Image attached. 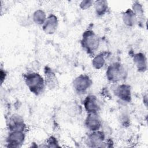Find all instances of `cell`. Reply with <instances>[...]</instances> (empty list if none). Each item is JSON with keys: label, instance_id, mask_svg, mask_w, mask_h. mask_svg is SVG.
Instances as JSON below:
<instances>
[{"label": "cell", "instance_id": "7a4b0ae2", "mask_svg": "<svg viewBox=\"0 0 148 148\" xmlns=\"http://www.w3.org/2000/svg\"><path fill=\"white\" fill-rule=\"evenodd\" d=\"M80 44L87 54L93 56L99 47L100 38L92 29H87L82 34Z\"/></svg>", "mask_w": 148, "mask_h": 148}, {"label": "cell", "instance_id": "ac0fdd59", "mask_svg": "<svg viewBox=\"0 0 148 148\" xmlns=\"http://www.w3.org/2000/svg\"><path fill=\"white\" fill-rule=\"evenodd\" d=\"M47 17L46 13L43 10L37 9L33 13L32 18L34 23L42 26L45 23Z\"/></svg>", "mask_w": 148, "mask_h": 148}, {"label": "cell", "instance_id": "3957f363", "mask_svg": "<svg viewBox=\"0 0 148 148\" xmlns=\"http://www.w3.org/2000/svg\"><path fill=\"white\" fill-rule=\"evenodd\" d=\"M127 72L124 66L120 62H114L110 64L106 71L107 80L112 83H117L126 79Z\"/></svg>", "mask_w": 148, "mask_h": 148}, {"label": "cell", "instance_id": "ffe728a7", "mask_svg": "<svg viewBox=\"0 0 148 148\" xmlns=\"http://www.w3.org/2000/svg\"><path fill=\"white\" fill-rule=\"evenodd\" d=\"M94 1L91 0H84L80 2L79 4L80 8L83 10H86L90 9L93 5Z\"/></svg>", "mask_w": 148, "mask_h": 148}, {"label": "cell", "instance_id": "7c38bea8", "mask_svg": "<svg viewBox=\"0 0 148 148\" xmlns=\"http://www.w3.org/2000/svg\"><path fill=\"white\" fill-rule=\"evenodd\" d=\"M58 26V20L54 14H50L46 18L45 23L43 24L42 29L43 32L48 35L53 34L56 32Z\"/></svg>", "mask_w": 148, "mask_h": 148}, {"label": "cell", "instance_id": "52a82bcc", "mask_svg": "<svg viewBox=\"0 0 148 148\" xmlns=\"http://www.w3.org/2000/svg\"><path fill=\"white\" fill-rule=\"evenodd\" d=\"M113 93L120 100L125 103H130L132 100L131 87L128 84H119L114 88Z\"/></svg>", "mask_w": 148, "mask_h": 148}, {"label": "cell", "instance_id": "ba28073f", "mask_svg": "<svg viewBox=\"0 0 148 148\" xmlns=\"http://www.w3.org/2000/svg\"><path fill=\"white\" fill-rule=\"evenodd\" d=\"M84 126L90 132L100 130L102 127V120L98 113H87L84 120Z\"/></svg>", "mask_w": 148, "mask_h": 148}, {"label": "cell", "instance_id": "277c9868", "mask_svg": "<svg viewBox=\"0 0 148 148\" xmlns=\"http://www.w3.org/2000/svg\"><path fill=\"white\" fill-rule=\"evenodd\" d=\"M92 84L91 79L86 74H81L75 78L72 82L73 88L79 94L86 93Z\"/></svg>", "mask_w": 148, "mask_h": 148}, {"label": "cell", "instance_id": "5b68a950", "mask_svg": "<svg viewBox=\"0 0 148 148\" xmlns=\"http://www.w3.org/2000/svg\"><path fill=\"white\" fill-rule=\"evenodd\" d=\"M25 139L24 131H9L6 138V143L8 147L18 148L22 146Z\"/></svg>", "mask_w": 148, "mask_h": 148}, {"label": "cell", "instance_id": "2e32d148", "mask_svg": "<svg viewBox=\"0 0 148 148\" xmlns=\"http://www.w3.org/2000/svg\"><path fill=\"white\" fill-rule=\"evenodd\" d=\"M108 52L103 51L93 57L92 60V65L95 69H100L103 67L106 64V58Z\"/></svg>", "mask_w": 148, "mask_h": 148}, {"label": "cell", "instance_id": "4fadbf2b", "mask_svg": "<svg viewBox=\"0 0 148 148\" xmlns=\"http://www.w3.org/2000/svg\"><path fill=\"white\" fill-rule=\"evenodd\" d=\"M133 62L137 71L140 73H144L147 69V60L146 55L142 52L135 53L132 57Z\"/></svg>", "mask_w": 148, "mask_h": 148}, {"label": "cell", "instance_id": "9a60e30c", "mask_svg": "<svg viewBox=\"0 0 148 148\" xmlns=\"http://www.w3.org/2000/svg\"><path fill=\"white\" fill-rule=\"evenodd\" d=\"M94 8L96 15L98 17L103 16L109 10L108 2L105 0H99L94 1Z\"/></svg>", "mask_w": 148, "mask_h": 148}, {"label": "cell", "instance_id": "9c48e42d", "mask_svg": "<svg viewBox=\"0 0 148 148\" xmlns=\"http://www.w3.org/2000/svg\"><path fill=\"white\" fill-rule=\"evenodd\" d=\"M7 127L9 131H25L27 127L23 117L17 114H13L9 117L7 121Z\"/></svg>", "mask_w": 148, "mask_h": 148}, {"label": "cell", "instance_id": "5bb4252c", "mask_svg": "<svg viewBox=\"0 0 148 148\" xmlns=\"http://www.w3.org/2000/svg\"><path fill=\"white\" fill-rule=\"evenodd\" d=\"M122 20L128 27H133L138 23L137 18L131 9H127L123 13Z\"/></svg>", "mask_w": 148, "mask_h": 148}, {"label": "cell", "instance_id": "30bf717a", "mask_svg": "<svg viewBox=\"0 0 148 148\" xmlns=\"http://www.w3.org/2000/svg\"><path fill=\"white\" fill-rule=\"evenodd\" d=\"M83 107L87 113H99L101 106L97 97L92 94L88 95L83 100Z\"/></svg>", "mask_w": 148, "mask_h": 148}, {"label": "cell", "instance_id": "6da1fadb", "mask_svg": "<svg viewBox=\"0 0 148 148\" xmlns=\"http://www.w3.org/2000/svg\"><path fill=\"white\" fill-rule=\"evenodd\" d=\"M23 79L29 90L35 95L42 94L46 87L44 77L38 72H27L23 75Z\"/></svg>", "mask_w": 148, "mask_h": 148}, {"label": "cell", "instance_id": "e0dca14e", "mask_svg": "<svg viewBox=\"0 0 148 148\" xmlns=\"http://www.w3.org/2000/svg\"><path fill=\"white\" fill-rule=\"evenodd\" d=\"M131 9L134 13V14H135L138 20L137 24H139V23L141 20H142L143 19L144 20L145 12H144L143 6L139 2L135 1L133 3Z\"/></svg>", "mask_w": 148, "mask_h": 148}, {"label": "cell", "instance_id": "8fae6325", "mask_svg": "<svg viewBox=\"0 0 148 148\" xmlns=\"http://www.w3.org/2000/svg\"><path fill=\"white\" fill-rule=\"evenodd\" d=\"M44 79L46 87L50 90L55 89L58 86L59 83L55 72L48 66L44 68Z\"/></svg>", "mask_w": 148, "mask_h": 148}, {"label": "cell", "instance_id": "8992f818", "mask_svg": "<svg viewBox=\"0 0 148 148\" xmlns=\"http://www.w3.org/2000/svg\"><path fill=\"white\" fill-rule=\"evenodd\" d=\"M106 135L103 131L100 130L91 132L86 137L85 144L89 147H101L106 140Z\"/></svg>", "mask_w": 148, "mask_h": 148}, {"label": "cell", "instance_id": "d6986e66", "mask_svg": "<svg viewBox=\"0 0 148 148\" xmlns=\"http://www.w3.org/2000/svg\"><path fill=\"white\" fill-rule=\"evenodd\" d=\"M45 146L47 147H60V145L57 138L53 136H51L46 140Z\"/></svg>", "mask_w": 148, "mask_h": 148}]
</instances>
